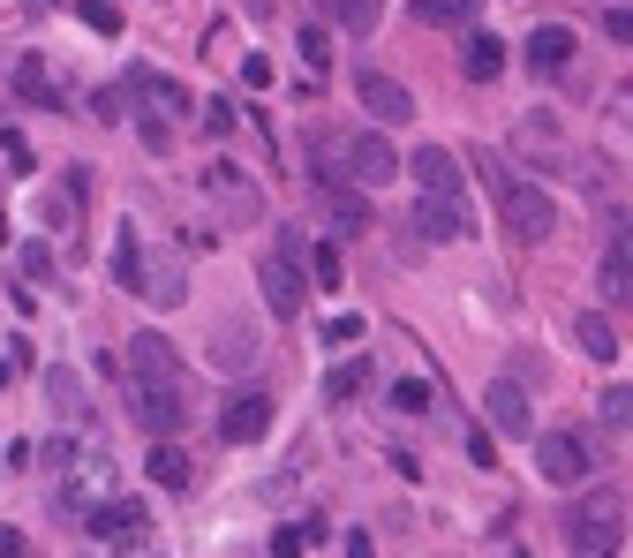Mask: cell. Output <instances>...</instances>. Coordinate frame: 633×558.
<instances>
[{"instance_id": "cell-28", "label": "cell", "mask_w": 633, "mask_h": 558, "mask_svg": "<svg viewBox=\"0 0 633 558\" xmlns=\"http://www.w3.org/2000/svg\"><path fill=\"white\" fill-rule=\"evenodd\" d=\"M362 386H370V355H355V362H339L333 378H325V400H355Z\"/></svg>"}, {"instance_id": "cell-23", "label": "cell", "mask_w": 633, "mask_h": 558, "mask_svg": "<svg viewBox=\"0 0 633 558\" xmlns=\"http://www.w3.org/2000/svg\"><path fill=\"white\" fill-rule=\"evenodd\" d=\"M76 219H84V181L68 173V181L45 197V227H53V234H76Z\"/></svg>"}, {"instance_id": "cell-26", "label": "cell", "mask_w": 633, "mask_h": 558, "mask_svg": "<svg viewBox=\"0 0 633 558\" xmlns=\"http://www.w3.org/2000/svg\"><path fill=\"white\" fill-rule=\"evenodd\" d=\"M309 287H325V295H339V287H347V264H339L333 242H309Z\"/></svg>"}, {"instance_id": "cell-5", "label": "cell", "mask_w": 633, "mask_h": 558, "mask_svg": "<svg viewBox=\"0 0 633 558\" xmlns=\"http://www.w3.org/2000/svg\"><path fill=\"white\" fill-rule=\"evenodd\" d=\"M589 438H581V430H544V438H536V468H544V483H566V491H573V483H589Z\"/></svg>"}, {"instance_id": "cell-14", "label": "cell", "mask_w": 633, "mask_h": 558, "mask_svg": "<svg viewBox=\"0 0 633 558\" xmlns=\"http://www.w3.org/2000/svg\"><path fill=\"white\" fill-rule=\"evenodd\" d=\"M408 173H415V197H461V159H453L445 144L408 151Z\"/></svg>"}, {"instance_id": "cell-3", "label": "cell", "mask_w": 633, "mask_h": 558, "mask_svg": "<svg viewBox=\"0 0 633 558\" xmlns=\"http://www.w3.org/2000/svg\"><path fill=\"white\" fill-rule=\"evenodd\" d=\"M204 197H211L226 219H242V227H250V219H264V189H256L234 159H204Z\"/></svg>"}, {"instance_id": "cell-24", "label": "cell", "mask_w": 633, "mask_h": 558, "mask_svg": "<svg viewBox=\"0 0 633 558\" xmlns=\"http://www.w3.org/2000/svg\"><path fill=\"white\" fill-rule=\"evenodd\" d=\"M573 340H581V355H595V362H611L619 355V333H611V317H573Z\"/></svg>"}, {"instance_id": "cell-1", "label": "cell", "mask_w": 633, "mask_h": 558, "mask_svg": "<svg viewBox=\"0 0 633 558\" xmlns=\"http://www.w3.org/2000/svg\"><path fill=\"white\" fill-rule=\"evenodd\" d=\"M114 280H122L136 302H151V309H173V302H181V264L151 257L144 234H136L128 219H122V234H114Z\"/></svg>"}, {"instance_id": "cell-10", "label": "cell", "mask_w": 633, "mask_h": 558, "mask_svg": "<svg viewBox=\"0 0 633 558\" xmlns=\"http://www.w3.org/2000/svg\"><path fill=\"white\" fill-rule=\"evenodd\" d=\"M400 167H408V159H400L384 136H347V181H355V189H384Z\"/></svg>"}, {"instance_id": "cell-25", "label": "cell", "mask_w": 633, "mask_h": 558, "mask_svg": "<svg viewBox=\"0 0 633 558\" xmlns=\"http://www.w3.org/2000/svg\"><path fill=\"white\" fill-rule=\"evenodd\" d=\"M250 355H256V333H250V325H226V333L211 340V362H219V370H242Z\"/></svg>"}, {"instance_id": "cell-36", "label": "cell", "mask_w": 633, "mask_h": 558, "mask_svg": "<svg viewBox=\"0 0 633 558\" xmlns=\"http://www.w3.org/2000/svg\"><path fill=\"white\" fill-rule=\"evenodd\" d=\"M603 39H611V45H633V8H611V15H603Z\"/></svg>"}, {"instance_id": "cell-20", "label": "cell", "mask_w": 633, "mask_h": 558, "mask_svg": "<svg viewBox=\"0 0 633 558\" xmlns=\"http://www.w3.org/2000/svg\"><path fill=\"white\" fill-rule=\"evenodd\" d=\"M151 483H159V491H189V483H197V461H189L173 438H159V445H151Z\"/></svg>"}, {"instance_id": "cell-38", "label": "cell", "mask_w": 633, "mask_h": 558, "mask_svg": "<svg viewBox=\"0 0 633 558\" xmlns=\"http://www.w3.org/2000/svg\"><path fill=\"white\" fill-rule=\"evenodd\" d=\"M242 84H250V91L272 84V61H264V53H250V61H242Z\"/></svg>"}, {"instance_id": "cell-39", "label": "cell", "mask_w": 633, "mask_h": 558, "mask_svg": "<svg viewBox=\"0 0 633 558\" xmlns=\"http://www.w3.org/2000/svg\"><path fill=\"white\" fill-rule=\"evenodd\" d=\"M0 558H31V551H23V536H15L8 520H0Z\"/></svg>"}, {"instance_id": "cell-12", "label": "cell", "mask_w": 633, "mask_h": 558, "mask_svg": "<svg viewBox=\"0 0 633 558\" xmlns=\"http://www.w3.org/2000/svg\"><path fill=\"white\" fill-rule=\"evenodd\" d=\"M415 234L422 242H467L475 219H467L461 197H415Z\"/></svg>"}, {"instance_id": "cell-41", "label": "cell", "mask_w": 633, "mask_h": 558, "mask_svg": "<svg viewBox=\"0 0 633 558\" xmlns=\"http://www.w3.org/2000/svg\"><path fill=\"white\" fill-rule=\"evenodd\" d=\"M250 8H256V15H272V8H279V0H250Z\"/></svg>"}, {"instance_id": "cell-43", "label": "cell", "mask_w": 633, "mask_h": 558, "mask_svg": "<svg viewBox=\"0 0 633 558\" xmlns=\"http://www.w3.org/2000/svg\"><path fill=\"white\" fill-rule=\"evenodd\" d=\"M506 558H520V551H506Z\"/></svg>"}, {"instance_id": "cell-15", "label": "cell", "mask_w": 633, "mask_h": 558, "mask_svg": "<svg viewBox=\"0 0 633 558\" xmlns=\"http://www.w3.org/2000/svg\"><path fill=\"white\" fill-rule=\"evenodd\" d=\"M483 408H490V430H498V438H528V430H536V415H528V386H520V378H498V386L483 392Z\"/></svg>"}, {"instance_id": "cell-42", "label": "cell", "mask_w": 633, "mask_h": 558, "mask_svg": "<svg viewBox=\"0 0 633 558\" xmlns=\"http://www.w3.org/2000/svg\"><path fill=\"white\" fill-rule=\"evenodd\" d=\"M0 250H8V212H0Z\"/></svg>"}, {"instance_id": "cell-31", "label": "cell", "mask_w": 633, "mask_h": 558, "mask_svg": "<svg viewBox=\"0 0 633 558\" xmlns=\"http://www.w3.org/2000/svg\"><path fill=\"white\" fill-rule=\"evenodd\" d=\"M76 15H84L91 31H122V8L114 0H76Z\"/></svg>"}, {"instance_id": "cell-8", "label": "cell", "mask_w": 633, "mask_h": 558, "mask_svg": "<svg viewBox=\"0 0 633 558\" xmlns=\"http://www.w3.org/2000/svg\"><path fill=\"white\" fill-rule=\"evenodd\" d=\"M122 370L128 378H144V386H181V355H173L167 333H136L122 355Z\"/></svg>"}, {"instance_id": "cell-11", "label": "cell", "mask_w": 633, "mask_h": 558, "mask_svg": "<svg viewBox=\"0 0 633 558\" xmlns=\"http://www.w3.org/2000/svg\"><path fill=\"white\" fill-rule=\"evenodd\" d=\"M144 528H151V506H144V498H98V506H91V536H98V544H144Z\"/></svg>"}, {"instance_id": "cell-18", "label": "cell", "mask_w": 633, "mask_h": 558, "mask_svg": "<svg viewBox=\"0 0 633 558\" xmlns=\"http://www.w3.org/2000/svg\"><path fill=\"white\" fill-rule=\"evenodd\" d=\"M461 69L475 76V84L506 76V39H490V31H467V45H461Z\"/></svg>"}, {"instance_id": "cell-40", "label": "cell", "mask_w": 633, "mask_h": 558, "mask_svg": "<svg viewBox=\"0 0 633 558\" xmlns=\"http://www.w3.org/2000/svg\"><path fill=\"white\" fill-rule=\"evenodd\" d=\"M347 558H378V544H370V536L355 528V536H347Z\"/></svg>"}, {"instance_id": "cell-13", "label": "cell", "mask_w": 633, "mask_h": 558, "mask_svg": "<svg viewBox=\"0 0 633 558\" xmlns=\"http://www.w3.org/2000/svg\"><path fill=\"white\" fill-rule=\"evenodd\" d=\"M256 280H264V302H272V317H302V257L272 250V257L256 264Z\"/></svg>"}, {"instance_id": "cell-33", "label": "cell", "mask_w": 633, "mask_h": 558, "mask_svg": "<svg viewBox=\"0 0 633 558\" xmlns=\"http://www.w3.org/2000/svg\"><path fill=\"white\" fill-rule=\"evenodd\" d=\"M302 61H309V76H317V69H325V61H333V39H325V31H317V23H309V31H302Z\"/></svg>"}, {"instance_id": "cell-27", "label": "cell", "mask_w": 633, "mask_h": 558, "mask_svg": "<svg viewBox=\"0 0 633 558\" xmlns=\"http://www.w3.org/2000/svg\"><path fill=\"white\" fill-rule=\"evenodd\" d=\"M325 8H333L347 31H362V39H370V31L384 23V0H325Z\"/></svg>"}, {"instance_id": "cell-32", "label": "cell", "mask_w": 633, "mask_h": 558, "mask_svg": "<svg viewBox=\"0 0 633 558\" xmlns=\"http://www.w3.org/2000/svg\"><path fill=\"white\" fill-rule=\"evenodd\" d=\"M309 551V536H302V520H287V528H272V558H302Z\"/></svg>"}, {"instance_id": "cell-17", "label": "cell", "mask_w": 633, "mask_h": 558, "mask_svg": "<svg viewBox=\"0 0 633 558\" xmlns=\"http://www.w3.org/2000/svg\"><path fill=\"white\" fill-rule=\"evenodd\" d=\"M15 98H23V106H45V114L61 106V91H53V69H45V53H23V61H15Z\"/></svg>"}, {"instance_id": "cell-30", "label": "cell", "mask_w": 633, "mask_h": 558, "mask_svg": "<svg viewBox=\"0 0 633 558\" xmlns=\"http://www.w3.org/2000/svg\"><path fill=\"white\" fill-rule=\"evenodd\" d=\"M392 415H430V386H422V378H400V386H392Z\"/></svg>"}, {"instance_id": "cell-29", "label": "cell", "mask_w": 633, "mask_h": 558, "mask_svg": "<svg viewBox=\"0 0 633 558\" xmlns=\"http://www.w3.org/2000/svg\"><path fill=\"white\" fill-rule=\"evenodd\" d=\"M595 415H603V430H633V386H603Z\"/></svg>"}, {"instance_id": "cell-4", "label": "cell", "mask_w": 633, "mask_h": 558, "mask_svg": "<svg viewBox=\"0 0 633 558\" xmlns=\"http://www.w3.org/2000/svg\"><path fill=\"white\" fill-rule=\"evenodd\" d=\"M128 415H136V430H151V438H173V430L189 423V400H181V386H144V378H128Z\"/></svg>"}, {"instance_id": "cell-2", "label": "cell", "mask_w": 633, "mask_h": 558, "mask_svg": "<svg viewBox=\"0 0 633 558\" xmlns=\"http://www.w3.org/2000/svg\"><path fill=\"white\" fill-rule=\"evenodd\" d=\"M566 544H573V558H619L626 551V498L619 491H589L566 514Z\"/></svg>"}, {"instance_id": "cell-35", "label": "cell", "mask_w": 633, "mask_h": 558, "mask_svg": "<svg viewBox=\"0 0 633 558\" xmlns=\"http://www.w3.org/2000/svg\"><path fill=\"white\" fill-rule=\"evenodd\" d=\"M136 129H144V144H151V151H173V122H159V114H136Z\"/></svg>"}, {"instance_id": "cell-6", "label": "cell", "mask_w": 633, "mask_h": 558, "mask_svg": "<svg viewBox=\"0 0 633 558\" xmlns=\"http://www.w3.org/2000/svg\"><path fill=\"white\" fill-rule=\"evenodd\" d=\"M498 204H506V234L520 242V250H544V242H550V227H558V204H550L544 189H506Z\"/></svg>"}, {"instance_id": "cell-16", "label": "cell", "mask_w": 633, "mask_h": 558, "mask_svg": "<svg viewBox=\"0 0 633 558\" xmlns=\"http://www.w3.org/2000/svg\"><path fill=\"white\" fill-rule=\"evenodd\" d=\"M573 31H566V23H536V31H528V69H536V76H544V69H566V61H573Z\"/></svg>"}, {"instance_id": "cell-22", "label": "cell", "mask_w": 633, "mask_h": 558, "mask_svg": "<svg viewBox=\"0 0 633 558\" xmlns=\"http://www.w3.org/2000/svg\"><path fill=\"white\" fill-rule=\"evenodd\" d=\"M483 0H415V23L422 31H467Z\"/></svg>"}, {"instance_id": "cell-9", "label": "cell", "mask_w": 633, "mask_h": 558, "mask_svg": "<svg viewBox=\"0 0 633 558\" xmlns=\"http://www.w3.org/2000/svg\"><path fill=\"white\" fill-rule=\"evenodd\" d=\"M264 430H272V392H226V408H219V438H226V445H256V438H264Z\"/></svg>"}, {"instance_id": "cell-7", "label": "cell", "mask_w": 633, "mask_h": 558, "mask_svg": "<svg viewBox=\"0 0 633 558\" xmlns=\"http://www.w3.org/2000/svg\"><path fill=\"white\" fill-rule=\"evenodd\" d=\"M355 98H362V114H370L378 129H400V122H415V91L400 84V76H384V69H362Z\"/></svg>"}, {"instance_id": "cell-34", "label": "cell", "mask_w": 633, "mask_h": 558, "mask_svg": "<svg viewBox=\"0 0 633 558\" xmlns=\"http://www.w3.org/2000/svg\"><path fill=\"white\" fill-rule=\"evenodd\" d=\"M0 159H8V173H31V167H39V159H31V144H23L15 129L0 136Z\"/></svg>"}, {"instance_id": "cell-21", "label": "cell", "mask_w": 633, "mask_h": 558, "mask_svg": "<svg viewBox=\"0 0 633 558\" xmlns=\"http://www.w3.org/2000/svg\"><path fill=\"white\" fill-rule=\"evenodd\" d=\"M595 280H603V295H611V302H626V309H633V242H611L603 264H595Z\"/></svg>"}, {"instance_id": "cell-19", "label": "cell", "mask_w": 633, "mask_h": 558, "mask_svg": "<svg viewBox=\"0 0 633 558\" xmlns=\"http://www.w3.org/2000/svg\"><path fill=\"white\" fill-rule=\"evenodd\" d=\"M325 219H333L339 234H362V227H370V197H355V189H339V181H325Z\"/></svg>"}, {"instance_id": "cell-37", "label": "cell", "mask_w": 633, "mask_h": 558, "mask_svg": "<svg viewBox=\"0 0 633 558\" xmlns=\"http://www.w3.org/2000/svg\"><path fill=\"white\" fill-rule=\"evenodd\" d=\"M325 340H333V347H355V340H362V317H333V325H325Z\"/></svg>"}]
</instances>
